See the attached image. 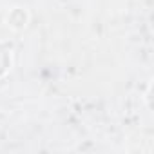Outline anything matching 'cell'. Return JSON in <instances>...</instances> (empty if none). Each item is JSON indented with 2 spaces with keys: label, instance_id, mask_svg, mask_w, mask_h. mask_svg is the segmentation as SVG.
<instances>
[{
  "label": "cell",
  "instance_id": "1",
  "mask_svg": "<svg viewBox=\"0 0 154 154\" xmlns=\"http://www.w3.org/2000/svg\"><path fill=\"white\" fill-rule=\"evenodd\" d=\"M9 65H11V54H9V49H8L6 44L0 42V76H2V74L8 71Z\"/></svg>",
  "mask_w": 154,
  "mask_h": 154
}]
</instances>
